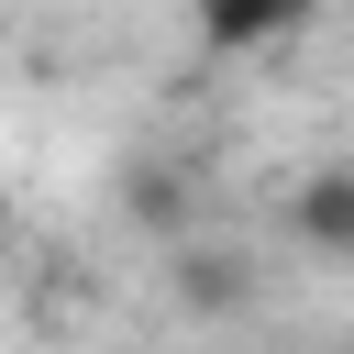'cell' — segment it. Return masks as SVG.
<instances>
[{
	"mask_svg": "<svg viewBox=\"0 0 354 354\" xmlns=\"http://www.w3.org/2000/svg\"><path fill=\"white\" fill-rule=\"evenodd\" d=\"M288 243L321 254V266H354V166H343V155H332V166H299V188H288Z\"/></svg>",
	"mask_w": 354,
	"mask_h": 354,
	"instance_id": "2",
	"label": "cell"
},
{
	"mask_svg": "<svg viewBox=\"0 0 354 354\" xmlns=\"http://www.w3.org/2000/svg\"><path fill=\"white\" fill-rule=\"evenodd\" d=\"M188 22H199V44H210V55H266V44L310 33V22H321V0H188Z\"/></svg>",
	"mask_w": 354,
	"mask_h": 354,
	"instance_id": "3",
	"label": "cell"
},
{
	"mask_svg": "<svg viewBox=\"0 0 354 354\" xmlns=\"http://www.w3.org/2000/svg\"><path fill=\"white\" fill-rule=\"evenodd\" d=\"M332 354H354V343H332Z\"/></svg>",
	"mask_w": 354,
	"mask_h": 354,
	"instance_id": "6",
	"label": "cell"
},
{
	"mask_svg": "<svg viewBox=\"0 0 354 354\" xmlns=\"http://www.w3.org/2000/svg\"><path fill=\"white\" fill-rule=\"evenodd\" d=\"M254 254L243 243H210V232H177L166 243V299H177V321H243L254 310Z\"/></svg>",
	"mask_w": 354,
	"mask_h": 354,
	"instance_id": "1",
	"label": "cell"
},
{
	"mask_svg": "<svg viewBox=\"0 0 354 354\" xmlns=\"http://www.w3.org/2000/svg\"><path fill=\"white\" fill-rule=\"evenodd\" d=\"M11 232H22V210H11V188H0V254H11Z\"/></svg>",
	"mask_w": 354,
	"mask_h": 354,
	"instance_id": "5",
	"label": "cell"
},
{
	"mask_svg": "<svg viewBox=\"0 0 354 354\" xmlns=\"http://www.w3.org/2000/svg\"><path fill=\"white\" fill-rule=\"evenodd\" d=\"M122 221L166 254L177 232H199V177H188V166H166V155H144V166L122 177Z\"/></svg>",
	"mask_w": 354,
	"mask_h": 354,
	"instance_id": "4",
	"label": "cell"
}]
</instances>
